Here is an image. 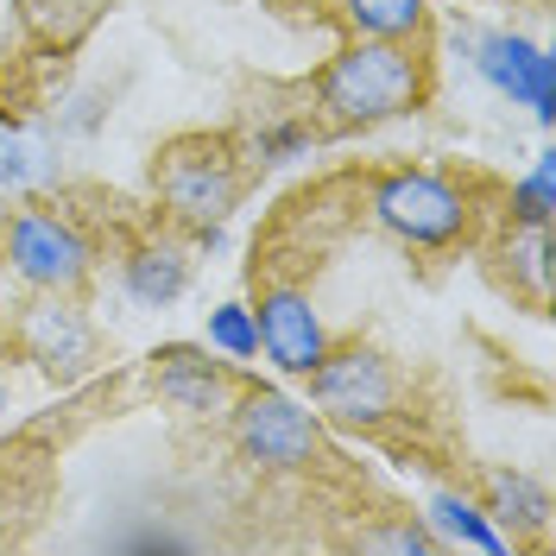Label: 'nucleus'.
<instances>
[{
    "label": "nucleus",
    "mask_w": 556,
    "mask_h": 556,
    "mask_svg": "<svg viewBox=\"0 0 556 556\" xmlns=\"http://www.w3.org/2000/svg\"><path fill=\"white\" fill-rule=\"evenodd\" d=\"M430 525L455 538V544H468V551H506V531L486 519L475 500H462V493H437L430 500Z\"/></svg>",
    "instance_id": "obj_15"
},
{
    "label": "nucleus",
    "mask_w": 556,
    "mask_h": 556,
    "mask_svg": "<svg viewBox=\"0 0 556 556\" xmlns=\"http://www.w3.org/2000/svg\"><path fill=\"white\" fill-rule=\"evenodd\" d=\"M0 412H7V399H0Z\"/></svg>",
    "instance_id": "obj_21"
},
{
    "label": "nucleus",
    "mask_w": 556,
    "mask_h": 556,
    "mask_svg": "<svg viewBox=\"0 0 556 556\" xmlns=\"http://www.w3.org/2000/svg\"><path fill=\"white\" fill-rule=\"evenodd\" d=\"M342 20L354 38H417L424 33V0H342Z\"/></svg>",
    "instance_id": "obj_14"
},
{
    "label": "nucleus",
    "mask_w": 556,
    "mask_h": 556,
    "mask_svg": "<svg viewBox=\"0 0 556 556\" xmlns=\"http://www.w3.org/2000/svg\"><path fill=\"white\" fill-rule=\"evenodd\" d=\"M0 184L20 190V197L58 184V146L45 134H33V127H13L7 114H0Z\"/></svg>",
    "instance_id": "obj_12"
},
{
    "label": "nucleus",
    "mask_w": 556,
    "mask_h": 556,
    "mask_svg": "<svg viewBox=\"0 0 556 556\" xmlns=\"http://www.w3.org/2000/svg\"><path fill=\"white\" fill-rule=\"evenodd\" d=\"M0 247H7L13 273L26 285H38V291H76L89 278V241L58 208H38V203L13 208L7 228H0Z\"/></svg>",
    "instance_id": "obj_6"
},
{
    "label": "nucleus",
    "mask_w": 556,
    "mask_h": 556,
    "mask_svg": "<svg viewBox=\"0 0 556 556\" xmlns=\"http://www.w3.org/2000/svg\"><path fill=\"white\" fill-rule=\"evenodd\" d=\"M551 184H556V165L538 159V172L513 190V222L519 228H551Z\"/></svg>",
    "instance_id": "obj_18"
},
{
    "label": "nucleus",
    "mask_w": 556,
    "mask_h": 556,
    "mask_svg": "<svg viewBox=\"0 0 556 556\" xmlns=\"http://www.w3.org/2000/svg\"><path fill=\"white\" fill-rule=\"evenodd\" d=\"M430 89V70L405 38H354L336 64L316 76V114L329 134L380 127L412 114Z\"/></svg>",
    "instance_id": "obj_1"
},
{
    "label": "nucleus",
    "mask_w": 556,
    "mask_h": 556,
    "mask_svg": "<svg viewBox=\"0 0 556 556\" xmlns=\"http://www.w3.org/2000/svg\"><path fill=\"white\" fill-rule=\"evenodd\" d=\"M361 551H437V531L424 525H399V531H361Z\"/></svg>",
    "instance_id": "obj_19"
},
{
    "label": "nucleus",
    "mask_w": 556,
    "mask_h": 556,
    "mask_svg": "<svg viewBox=\"0 0 556 556\" xmlns=\"http://www.w3.org/2000/svg\"><path fill=\"white\" fill-rule=\"evenodd\" d=\"M96 13H102V0H26V26L45 38H58V45H70Z\"/></svg>",
    "instance_id": "obj_16"
},
{
    "label": "nucleus",
    "mask_w": 556,
    "mask_h": 556,
    "mask_svg": "<svg viewBox=\"0 0 556 556\" xmlns=\"http://www.w3.org/2000/svg\"><path fill=\"white\" fill-rule=\"evenodd\" d=\"M121 278H127V298H134V304L165 311V304L184 298V285H190V260H184V247H172V241H146V247H134V260L121 266Z\"/></svg>",
    "instance_id": "obj_11"
},
{
    "label": "nucleus",
    "mask_w": 556,
    "mask_h": 556,
    "mask_svg": "<svg viewBox=\"0 0 556 556\" xmlns=\"http://www.w3.org/2000/svg\"><path fill=\"white\" fill-rule=\"evenodd\" d=\"M475 51H481V58H475L481 76L500 96H513V102H525L538 121H551L556 114V58L544 45H531V38H519V33H486Z\"/></svg>",
    "instance_id": "obj_8"
},
{
    "label": "nucleus",
    "mask_w": 556,
    "mask_h": 556,
    "mask_svg": "<svg viewBox=\"0 0 556 556\" xmlns=\"http://www.w3.org/2000/svg\"><path fill=\"white\" fill-rule=\"evenodd\" d=\"M304 380H311L316 412L329 424H348V430H380L386 417H399V405H405V374L380 348H361V342L329 348Z\"/></svg>",
    "instance_id": "obj_2"
},
{
    "label": "nucleus",
    "mask_w": 556,
    "mask_h": 556,
    "mask_svg": "<svg viewBox=\"0 0 556 556\" xmlns=\"http://www.w3.org/2000/svg\"><path fill=\"white\" fill-rule=\"evenodd\" d=\"M486 513L500 525H519V531H544L551 525V493L531 475H486Z\"/></svg>",
    "instance_id": "obj_13"
},
{
    "label": "nucleus",
    "mask_w": 556,
    "mask_h": 556,
    "mask_svg": "<svg viewBox=\"0 0 556 556\" xmlns=\"http://www.w3.org/2000/svg\"><path fill=\"white\" fill-rule=\"evenodd\" d=\"M208 348L215 354H228V361H253L260 354V323L247 304H222V311L208 316Z\"/></svg>",
    "instance_id": "obj_17"
},
{
    "label": "nucleus",
    "mask_w": 556,
    "mask_h": 556,
    "mask_svg": "<svg viewBox=\"0 0 556 556\" xmlns=\"http://www.w3.org/2000/svg\"><path fill=\"white\" fill-rule=\"evenodd\" d=\"M235 443H241L247 462H260L273 475H311L323 462H336L316 412H304L298 399H285L273 386L235 392Z\"/></svg>",
    "instance_id": "obj_3"
},
{
    "label": "nucleus",
    "mask_w": 556,
    "mask_h": 556,
    "mask_svg": "<svg viewBox=\"0 0 556 556\" xmlns=\"http://www.w3.org/2000/svg\"><path fill=\"white\" fill-rule=\"evenodd\" d=\"M374 215L412 247H450V241L468 235L475 203H468V190L443 172H386L380 184H374Z\"/></svg>",
    "instance_id": "obj_5"
},
{
    "label": "nucleus",
    "mask_w": 556,
    "mask_h": 556,
    "mask_svg": "<svg viewBox=\"0 0 556 556\" xmlns=\"http://www.w3.org/2000/svg\"><path fill=\"white\" fill-rule=\"evenodd\" d=\"M253 323H260V348L273 354L285 374H311L316 361L329 354L323 316L311 311V298H304L298 285H273V291L253 304Z\"/></svg>",
    "instance_id": "obj_10"
},
{
    "label": "nucleus",
    "mask_w": 556,
    "mask_h": 556,
    "mask_svg": "<svg viewBox=\"0 0 556 556\" xmlns=\"http://www.w3.org/2000/svg\"><path fill=\"white\" fill-rule=\"evenodd\" d=\"M20 354L33 361L45 380L70 386L96 367L102 342H96V323L70 304V291H45V298H33L26 316H20Z\"/></svg>",
    "instance_id": "obj_7"
},
{
    "label": "nucleus",
    "mask_w": 556,
    "mask_h": 556,
    "mask_svg": "<svg viewBox=\"0 0 556 556\" xmlns=\"http://www.w3.org/2000/svg\"><path fill=\"white\" fill-rule=\"evenodd\" d=\"M159 197L172 208V222L215 241V228L241 203V165L228 159V139H177L159 159Z\"/></svg>",
    "instance_id": "obj_4"
},
{
    "label": "nucleus",
    "mask_w": 556,
    "mask_h": 556,
    "mask_svg": "<svg viewBox=\"0 0 556 556\" xmlns=\"http://www.w3.org/2000/svg\"><path fill=\"white\" fill-rule=\"evenodd\" d=\"M152 386H159V399L172 412H190V417H222L241 392L228 361H208V348H184V342L152 354Z\"/></svg>",
    "instance_id": "obj_9"
},
{
    "label": "nucleus",
    "mask_w": 556,
    "mask_h": 556,
    "mask_svg": "<svg viewBox=\"0 0 556 556\" xmlns=\"http://www.w3.org/2000/svg\"><path fill=\"white\" fill-rule=\"evenodd\" d=\"M311 146V127H266V134L253 139V152L266 159V165H285V159H298Z\"/></svg>",
    "instance_id": "obj_20"
}]
</instances>
